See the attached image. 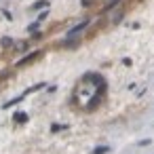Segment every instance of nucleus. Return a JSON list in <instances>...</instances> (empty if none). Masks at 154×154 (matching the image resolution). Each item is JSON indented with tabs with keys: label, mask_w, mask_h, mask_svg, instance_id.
Returning a JSON list of instances; mask_svg holds the SVG:
<instances>
[{
	"label": "nucleus",
	"mask_w": 154,
	"mask_h": 154,
	"mask_svg": "<svg viewBox=\"0 0 154 154\" xmlns=\"http://www.w3.org/2000/svg\"><path fill=\"white\" fill-rule=\"evenodd\" d=\"M103 152H108V148H97L95 150V154H103Z\"/></svg>",
	"instance_id": "1"
}]
</instances>
